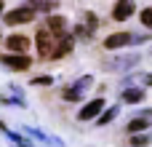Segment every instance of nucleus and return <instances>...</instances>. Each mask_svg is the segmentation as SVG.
Instances as JSON below:
<instances>
[{
  "label": "nucleus",
  "mask_w": 152,
  "mask_h": 147,
  "mask_svg": "<svg viewBox=\"0 0 152 147\" xmlns=\"http://www.w3.org/2000/svg\"><path fill=\"white\" fill-rule=\"evenodd\" d=\"M53 40H56V35H53L48 27H43V29L35 32V43H37V54H40V59H48V56H51V51H53Z\"/></svg>",
  "instance_id": "nucleus-4"
},
{
  "label": "nucleus",
  "mask_w": 152,
  "mask_h": 147,
  "mask_svg": "<svg viewBox=\"0 0 152 147\" xmlns=\"http://www.w3.org/2000/svg\"><path fill=\"white\" fill-rule=\"evenodd\" d=\"M139 19H142L144 27H150V29H152V5H150V8H144V11L139 13Z\"/></svg>",
  "instance_id": "nucleus-18"
},
{
  "label": "nucleus",
  "mask_w": 152,
  "mask_h": 147,
  "mask_svg": "<svg viewBox=\"0 0 152 147\" xmlns=\"http://www.w3.org/2000/svg\"><path fill=\"white\" fill-rule=\"evenodd\" d=\"M5 129H8V126H5V123H3V121H0V131H5Z\"/></svg>",
  "instance_id": "nucleus-22"
},
{
  "label": "nucleus",
  "mask_w": 152,
  "mask_h": 147,
  "mask_svg": "<svg viewBox=\"0 0 152 147\" xmlns=\"http://www.w3.org/2000/svg\"><path fill=\"white\" fill-rule=\"evenodd\" d=\"M115 118H118V107H110V110L104 107V110L99 112V118H96V126H107V123H112Z\"/></svg>",
  "instance_id": "nucleus-16"
},
{
  "label": "nucleus",
  "mask_w": 152,
  "mask_h": 147,
  "mask_svg": "<svg viewBox=\"0 0 152 147\" xmlns=\"http://www.w3.org/2000/svg\"><path fill=\"white\" fill-rule=\"evenodd\" d=\"M150 145V134L142 131V134H131V147H147Z\"/></svg>",
  "instance_id": "nucleus-17"
},
{
  "label": "nucleus",
  "mask_w": 152,
  "mask_h": 147,
  "mask_svg": "<svg viewBox=\"0 0 152 147\" xmlns=\"http://www.w3.org/2000/svg\"><path fill=\"white\" fill-rule=\"evenodd\" d=\"M24 5H29V8L35 11V13H37V11L48 13V11H53V8H56V0H27Z\"/></svg>",
  "instance_id": "nucleus-15"
},
{
  "label": "nucleus",
  "mask_w": 152,
  "mask_h": 147,
  "mask_svg": "<svg viewBox=\"0 0 152 147\" xmlns=\"http://www.w3.org/2000/svg\"><path fill=\"white\" fill-rule=\"evenodd\" d=\"M0 40H3V37H0Z\"/></svg>",
  "instance_id": "nucleus-25"
},
{
  "label": "nucleus",
  "mask_w": 152,
  "mask_h": 147,
  "mask_svg": "<svg viewBox=\"0 0 152 147\" xmlns=\"http://www.w3.org/2000/svg\"><path fill=\"white\" fill-rule=\"evenodd\" d=\"M3 13H5V11H3V0H0V16H3Z\"/></svg>",
  "instance_id": "nucleus-23"
},
{
  "label": "nucleus",
  "mask_w": 152,
  "mask_h": 147,
  "mask_svg": "<svg viewBox=\"0 0 152 147\" xmlns=\"http://www.w3.org/2000/svg\"><path fill=\"white\" fill-rule=\"evenodd\" d=\"M0 99H3V96H0Z\"/></svg>",
  "instance_id": "nucleus-24"
},
{
  "label": "nucleus",
  "mask_w": 152,
  "mask_h": 147,
  "mask_svg": "<svg viewBox=\"0 0 152 147\" xmlns=\"http://www.w3.org/2000/svg\"><path fill=\"white\" fill-rule=\"evenodd\" d=\"M29 21H35V11L29 5H19V8L3 13V24L5 27H19V24H29Z\"/></svg>",
  "instance_id": "nucleus-2"
},
{
  "label": "nucleus",
  "mask_w": 152,
  "mask_h": 147,
  "mask_svg": "<svg viewBox=\"0 0 152 147\" xmlns=\"http://www.w3.org/2000/svg\"><path fill=\"white\" fill-rule=\"evenodd\" d=\"M3 134H5V137H8V139H11L16 147H35V142H32L27 134H16V131H11V129H5Z\"/></svg>",
  "instance_id": "nucleus-14"
},
{
  "label": "nucleus",
  "mask_w": 152,
  "mask_h": 147,
  "mask_svg": "<svg viewBox=\"0 0 152 147\" xmlns=\"http://www.w3.org/2000/svg\"><path fill=\"white\" fill-rule=\"evenodd\" d=\"M45 27H48V29L59 37V35H64V32H67V19H64V16H59V13H48Z\"/></svg>",
  "instance_id": "nucleus-11"
},
{
  "label": "nucleus",
  "mask_w": 152,
  "mask_h": 147,
  "mask_svg": "<svg viewBox=\"0 0 152 147\" xmlns=\"http://www.w3.org/2000/svg\"><path fill=\"white\" fill-rule=\"evenodd\" d=\"M147 115H150V112H147ZM147 115L131 118V123H128V131H131V134H142V131H150L152 121H147Z\"/></svg>",
  "instance_id": "nucleus-13"
},
{
  "label": "nucleus",
  "mask_w": 152,
  "mask_h": 147,
  "mask_svg": "<svg viewBox=\"0 0 152 147\" xmlns=\"http://www.w3.org/2000/svg\"><path fill=\"white\" fill-rule=\"evenodd\" d=\"M56 40H59V43L53 46V51H51V56H48V59H64V56H69V54H72V48H75V35L64 32V35H59Z\"/></svg>",
  "instance_id": "nucleus-5"
},
{
  "label": "nucleus",
  "mask_w": 152,
  "mask_h": 147,
  "mask_svg": "<svg viewBox=\"0 0 152 147\" xmlns=\"http://www.w3.org/2000/svg\"><path fill=\"white\" fill-rule=\"evenodd\" d=\"M126 104H142L144 102V88L142 86H128V88H123V96H120Z\"/></svg>",
  "instance_id": "nucleus-12"
},
{
  "label": "nucleus",
  "mask_w": 152,
  "mask_h": 147,
  "mask_svg": "<svg viewBox=\"0 0 152 147\" xmlns=\"http://www.w3.org/2000/svg\"><path fill=\"white\" fill-rule=\"evenodd\" d=\"M144 86H152V72H147V75H144Z\"/></svg>",
  "instance_id": "nucleus-21"
},
{
  "label": "nucleus",
  "mask_w": 152,
  "mask_h": 147,
  "mask_svg": "<svg viewBox=\"0 0 152 147\" xmlns=\"http://www.w3.org/2000/svg\"><path fill=\"white\" fill-rule=\"evenodd\" d=\"M0 64L5 67V70H11V72H24V70H29L32 67V56H27V54H3L0 56Z\"/></svg>",
  "instance_id": "nucleus-3"
},
{
  "label": "nucleus",
  "mask_w": 152,
  "mask_h": 147,
  "mask_svg": "<svg viewBox=\"0 0 152 147\" xmlns=\"http://www.w3.org/2000/svg\"><path fill=\"white\" fill-rule=\"evenodd\" d=\"M91 86H94V78H91V75H83V78H77L72 86H67V88L61 91V99H64V102H80Z\"/></svg>",
  "instance_id": "nucleus-1"
},
{
  "label": "nucleus",
  "mask_w": 152,
  "mask_h": 147,
  "mask_svg": "<svg viewBox=\"0 0 152 147\" xmlns=\"http://www.w3.org/2000/svg\"><path fill=\"white\" fill-rule=\"evenodd\" d=\"M134 43V32H112L104 37V48L107 51H118V48H126Z\"/></svg>",
  "instance_id": "nucleus-7"
},
{
  "label": "nucleus",
  "mask_w": 152,
  "mask_h": 147,
  "mask_svg": "<svg viewBox=\"0 0 152 147\" xmlns=\"http://www.w3.org/2000/svg\"><path fill=\"white\" fill-rule=\"evenodd\" d=\"M102 110H104V99H102V96H99V99H91V102H86V104L80 107V112H77V121H80V123L96 121Z\"/></svg>",
  "instance_id": "nucleus-6"
},
{
  "label": "nucleus",
  "mask_w": 152,
  "mask_h": 147,
  "mask_svg": "<svg viewBox=\"0 0 152 147\" xmlns=\"http://www.w3.org/2000/svg\"><path fill=\"white\" fill-rule=\"evenodd\" d=\"M83 27H86L88 32H94V29H96V16H94V13H88V16H86V24H83Z\"/></svg>",
  "instance_id": "nucleus-20"
},
{
  "label": "nucleus",
  "mask_w": 152,
  "mask_h": 147,
  "mask_svg": "<svg viewBox=\"0 0 152 147\" xmlns=\"http://www.w3.org/2000/svg\"><path fill=\"white\" fill-rule=\"evenodd\" d=\"M134 13H136V3H134V0H118L115 8H112V19H115V21H126V19H131Z\"/></svg>",
  "instance_id": "nucleus-9"
},
{
  "label": "nucleus",
  "mask_w": 152,
  "mask_h": 147,
  "mask_svg": "<svg viewBox=\"0 0 152 147\" xmlns=\"http://www.w3.org/2000/svg\"><path fill=\"white\" fill-rule=\"evenodd\" d=\"M5 51H11V54H27L29 51V37L21 35V32L5 35Z\"/></svg>",
  "instance_id": "nucleus-8"
},
{
  "label": "nucleus",
  "mask_w": 152,
  "mask_h": 147,
  "mask_svg": "<svg viewBox=\"0 0 152 147\" xmlns=\"http://www.w3.org/2000/svg\"><path fill=\"white\" fill-rule=\"evenodd\" d=\"M51 83H53L51 75H37V78H32V86H51Z\"/></svg>",
  "instance_id": "nucleus-19"
},
{
  "label": "nucleus",
  "mask_w": 152,
  "mask_h": 147,
  "mask_svg": "<svg viewBox=\"0 0 152 147\" xmlns=\"http://www.w3.org/2000/svg\"><path fill=\"white\" fill-rule=\"evenodd\" d=\"M139 62H142V56H118V59L104 62V70H131Z\"/></svg>",
  "instance_id": "nucleus-10"
}]
</instances>
